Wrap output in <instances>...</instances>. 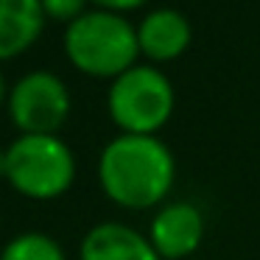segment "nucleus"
Returning a JSON list of instances; mask_svg holds the SVG:
<instances>
[{"mask_svg": "<svg viewBox=\"0 0 260 260\" xmlns=\"http://www.w3.org/2000/svg\"><path fill=\"white\" fill-rule=\"evenodd\" d=\"M64 56L79 73L112 81L137 64V25L107 9L84 12L64 28Z\"/></svg>", "mask_w": 260, "mask_h": 260, "instance_id": "nucleus-2", "label": "nucleus"}, {"mask_svg": "<svg viewBox=\"0 0 260 260\" xmlns=\"http://www.w3.org/2000/svg\"><path fill=\"white\" fill-rule=\"evenodd\" d=\"M204 232L207 221L196 204L185 199H168L154 210L146 235L159 260H190L202 246Z\"/></svg>", "mask_w": 260, "mask_h": 260, "instance_id": "nucleus-6", "label": "nucleus"}, {"mask_svg": "<svg viewBox=\"0 0 260 260\" xmlns=\"http://www.w3.org/2000/svg\"><path fill=\"white\" fill-rule=\"evenodd\" d=\"M90 3H95L98 9H107V12L126 14V12H132V9H140L148 0H90Z\"/></svg>", "mask_w": 260, "mask_h": 260, "instance_id": "nucleus-12", "label": "nucleus"}, {"mask_svg": "<svg viewBox=\"0 0 260 260\" xmlns=\"http://www.w3.org/2000/svg\"><path fill=\"white\" fill-rule=\"evenodd\" d=\"M45 20H59V23H73L76 17L87 12V0H40Z\"/></svg>", "mask_w": 260, "mask_h": 260, "instance_id": "nucleus-11", "label": "nucleus"}, {"mask_svg": "<svg viewBox=\"0 0 260 260\" xmlns=\"http://www.w3.org/2000/svg\"><path fill=\"white\" fill-rule=\"evenodd\" d=\"M70 109L68 84L51 70H31L9 87L6 112L17 135H59Z\"/></svg>", "mask_w": 260, "mask_h": 260, "instance_id": "nucleus-5", "label": "nucleus"}, {"mask_svg": "<svg viewBox=\"0 0 260 260\" xmlns=\"http://www.w3.org/2000/svg\"><path fill=\"white\" fill-rule=\"evenodd\" d=\"M0 260H68L62 243L40 230H25L3 243Z\"/></svg>", "mask_w": 260, "mask_h": 260, "instance_id": "nucleus-10", "label": "nucleus"}, {"mask_svg": "<svg viewBox=\"0 0 260 260\" xmlns=\"http://www.w3.org/2000/svg\"><path fill=\"white\" fill-rule=\"evenodd\" d=\"M176 182V159L159 135H115L98 154V187L123 210H157Z\"/></svg>", "mask_w": 260, "mask_h": 260, "instance_id": "nucleus-1", "label": "nucleus"}, {"mask_svg": "<svg viewBox=\"0 0 260 260\" xmlns=\"http://www.w3.org/2000/svg\"><path fill=\"white\" fill-rule=\"evenodd\" d=\"M3 154V182L23 199L53 202L76 182V154L59 135H17Z\"/></svg>", "mask_w": 260, "mask_h": 260, "instance_id": "nucleus-3", "label": "nucleus"}, {"mask_svg": "<svg viewBox=\"0 0 260 260\" xmlns=\"http://www.w3.org/2000/svg\"><path fill=\"white\" fill-rule=\"evenodd\" d=\"M190 20L176 9H154L137 25L140 56L148 62H174L190 48Z\"/></svg>", "mask_w": 260, "mask_h": 260, "instance_id": "nucleus-8", "label": "nucleus"}, {"mask_svg": "<svg viewBox=\"0 0 260 260\" xmlns=\"http://www.w3.org/2000/svg\"><path fill=\"white\" fill-rule=\"evenodd\" d=\"M176 107L171 79L157 64L129 68L112 79L107 92V112L120 135H159Z\"/></svg>", "mask_w": 260, "mask_h": 260, "instance_id": "nucleus-4", "label": "nucleus"}, {"mask_svg": "<svg viewBox=\"0 0 260 260\" xmlns=\"http://www.w3.org/2000/svg\"><path fill=\"white\" fill-rule=\"evenodd\" d=\"M79 260H159V254L146 232L123 221H101L84 232Z\"/></svg>", "mask_w": 260, "mask_h": 260, "instance_id": "nucleus-7", "label": "nucleus"}, {"mask_svg": "<svg viewBox=\"0 0 260 260\" xmlns=\"http://www.w3.org/2000/svg\"><path fill=\"white\" fill-rule=\"evenodd\" d=\"M45 28L40 0H0V62L25 53Z\"/></svg>", "mask_w": 260, "mask_h": 260, "instance_id": "nucleus-9", "label": "nucleus"}, {"mask_svg": "<svg viewBox=\"0 0 260 260\" xmlns=\"http://www.w3.org/2000/svg\"><path fill=\"white\" fill-rule=\"evenodd\" d=\"M6 176V154H3V148H0V179Z\"/></svg>", "mask_w": 260, "mask_h": 260, "instance_id": "nucleus-14", "label": "nucleus"}, {"mask_svg": "<svg viewBox=\"0 0 260 260\" xmlns=\"http://www.w3.org/2000/svg\"><path fill=\"white\" fill-rule=\"evenodd\" d=\"M6 98H9V87H6V79H3V70H0V109L6 107Z\"/></svg>", "mask_w": 260, "mask_h": 260, "instance_id": "nucleus-13", "label": "nucleus"}]
</instances>
